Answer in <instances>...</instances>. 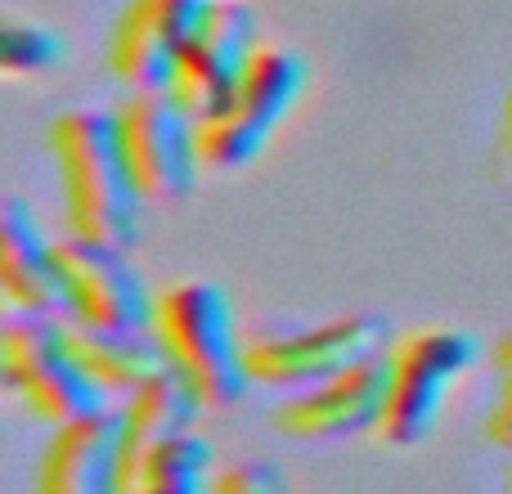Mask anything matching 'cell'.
<instances>
[{
	"label": "cell",
	"mask_w": 512,
	"mask_h": 494,
	"mask_svg": "<svg viewBox=\"0 0 512 494\" xmlns=\"http://www.w3.org/2000/svg\"><path fill=\"white\" fill-rule=\"evenodd\" d=\"M32 494H126V454L117 409L50 432Z\"/></svg>",
	"instance_id": "12"
},
{
	"label": "cell",
	"mask_w": 512,
	"mask_h": 494,
	"mask_svg": "<svg viewBox=\"0 0 512 494\" xmlns=\"http://www.w3.org/2000/svg\"><path fill=\"white\" fill-rule=\"evenodd\" d=\"M382 364H387V400L373 436L391 450H418L436 436L459 382L477 364H486V342L459 324H418L391 337Z\"/></svg>",
	"instance_id": "3"
},
{
	"label": "cell",
	"mask_w": 512,
	"mask_h": 494,
	"mask_svg": "<svg viewBox=\"0 0 512 494\" xmlns=\"http://www.w3.org/2000/svg\"><path fill=\"white\" fill-rule=\"evenodd\" d=\"M391 324L373 310H346V315L319 319V324H297V328H274L248 342V369L256 387L274 391H301L315 382L346 373L355 364H369L387 355L391 346Z\"/></svg>",
	"instance_id": "6"
},
{
	"label": "cell",
	"mask_w": 512,
	"mask_h": 494,
	"mask_svg": "<svg viewBox=\"0 0 512 494\" xmlns=\"http://www.w3.org/2000/svg\"><path fill=\"white\" fill-rule=\"evenodd\" d=\"M382 400H387V364L369 360L355 364L346 373L315 382V387L288 391V396L274 405L270 423L279 436L301 445L315 441H342V436H364L378 432L382 423Z\"/></svg>",
	"instance_id": "11"
},
{
	"label": "cell",
	"mask_w": 512,
	"mask_h": 494,
	"mask_svg": "<svg viewBox=\"0 0 512 494\" xmlns=\"http://www.w3.org/2000/svg\"><path fill=\"white\" fill-rule=\"evenodd\" d=\"M68 36L36 18H5L0 27V72L5 77H50L68 63Z\"/></svg>",
	"instance_id": "17"
},
{
	"label": "cell",
	"mask_w": 512,
	"mask_h": 494,
	"mask_svg": "<svg viewBox=\"0 0 512 494\" xmlns=\"http://www.w3.org/2000/svg\"><path fill=\"white\" fill-rule=\"evenodd\" d=\"M499 158L512 167V90L504 99V113H499Z\"/></svg>",
	"instance_id": "20"
},
{
	"label": "cell",
	"mask_w": 512,
	"mask_h": 494,
	"mask_svg": "<svg viewBox=\"0 0 512 494\" xmlns=\"http://www.w3.org/2000/svg\"><path fill=\"white\" fill-rule=\"evenodd\" d=\"M212 494H292V486L274 459H239L216 472Z\"/></svg>",
	"instance_id": "19"
},
{
	"label": "cell",
	"mask_w": 512,
	"mask_h": 494,
	"mask_svg": "<svg viewBox=\"0 0 512 494\" xmlns=\"http://www.w3.org/2000/svg\"><path fill=\"white\" fill-rule=\"evenodd\" d=\"M310 90V59L297 45L265 41L256 50L252 68L234 86V95L216 108L212 117L198 122L203 135V162L207 171H248L265 158L279 131L292 122Z\"/></svg>",
	"instance_id": "4"
},
{
	"label": "cell",
	"mask_w": 512,
	"mask_h": 494,
	"mask_svg": "<svg viewBox=\"0 0 512 494\" xmlns=\"http://www.w3.org/2000/svg\"><path fill=\"white\" fill-rule=\"evenodd\" d=\"M490 364V400H486V441L512 454V328L486 346Z\"/></svg>",
	"instance_id": "18"
},
{
	"label": "cell",
	"mask_w": 512,
	"mask_h": 494,
	"mask_svg": "<svg viewBox=\"0 0 512 494\" xmlns=\"http://www.w3.org/2000/svg\"><path fill=\"white\" fill-rule=\"evenodd\" d=\"M59 279H63V310L72 315V324L113 328V333L153 328L158 292L149 288L144 270L131 261V247L63 234Z\"/></svg>",
	"instance_id": "8"
},
{
	"label": "cell",
	"mask_w": 512,
	"mask_h": 494,
	"mask_svg": "<svg viewBox=\"0 0 512 494\" xmlns=\"http://www.w3.org/2000/svg\"><path fill=\"white\" fill-rule=\"evenodd\" d=\"M153 337L176 378L194 387L207 409H234L256 387L248 369V337L239 333V310L225 283L180 279L158 292Z\"/></svg>",
	"instance_id": "2"
},
{
	"label": "cell",
	"mask_w": 512,
	"mask_h": 494,
	"mask_svg": "<svg viewBox=\"0 0 512 494\" xmlns=\"http://www.w3.org/2000/svg\"><path fill=\"white\" fill-rule=\"evenodd\" d=\"M207 5L212 0H126L104 50L108 72L126 86V95L171 86L180 54L203 23Z\"/></svg>",
	"instance_id": "10"
},
{
	"label": "cell",
	"mask_w": 512,
	"mask_h": 494,
	"mask_svg": "<svg viewBox=\"0 0 512 494\" xmlns=\"http://www.w3.org/2000/svg\"><path fill=\"white\" fill-rule=\"evenodd\" d=\"M113 113L140 194L149 203H176V198L194 194L198 176L207 171L198 117L185 113L167 90L126 95Z\"/></svg>",
	"instance_id": "7"
},
{
	"label": "cell",
	"mask_w": 512,
	"mask_h": 494,
	"mask_svg": "<svg viewBox=\"0 0 512 494\" xmlns=\"http://www.w3.org/2000/svg\"><path fill=\"white\" fill-rule=\"evenodd\" d=\"M261 45V18L248 0H212L198 32L189 36L185 54H180L167 95L203 122L234 95V86L252 68Z\"/></svg>",
	"instance_id": "9"
},
{
	"label": "cell",
	"mask_w": 512,
	"mask_h": 494,
	"mask_svg": "<svg viewBox=\"0 0 512 494\" xmlns=\"http://www.w3.org/2000/svg\"><path fill=\"white\" fill-rule=\"evenodd\" d=\"M50 153L68 234L113 247H135L149 198L140 194L135 171L126 162L117 113H99V108L63 113L50 126Z\"/></svg>",
	"instance_id": "1"
},
{
	"label": "cell",
	"mask_w": 512,
	"mask_h": 494,
	"mask_svg": "<svg viewBox=\"0 0 512 494\" xmlns=\"http://www.w3.org/2000/svg\"><path fill=\"white\" fill-rule=\"evenodd\" d=\"M68 328L81 364H86V373L99 382V391L108 400H126L153 373L167 369L153 328H144V333H113V328H86V324H68Z\"/></svg>",
	"instance_id": "15"
},
{
	"label": "cell",
	"mask_w": 512,
	"mask_h": 494,
	"mask_svg": "<svg viewBox=\"0 0 512 494\" xmlns=\"http://www.w3.org/2000/svg\"><path fill=\"white\" fill-rule=\"evenodd\" d=\"M0 297L9 315H59V239L41 230L18 194L0 198Z\"/></svg>",
	"instance_id": "13"
},
{
	"label": "cell",
	"mask_w": 512,
	"mask_h": 494,
	"mask_svg": "<svg viewBox=\"0 0 512 494\" xmlns=\"http://www.w3.org/2000/svg\"><path fill=\"white\" fill-rule=\"evenodd\" d=\"M113 409H117V427H122V454L131 463L158 441H167V436L198 432V418H203L207 405L194 396V387L185 378L162 369L144 387H135L126 400H117Z\"/></svg>",
	"instance_id": "14"
},
{
	"label": "cell",
	"mask_w": 512,
	"mask_h": 494,
	"mask_svg": "<svg viewBox=\"0 0 512 494\" xmlns=\"http://www.w3.org/2000/svg\"><path fill=\"white\" fill-rule=\"evenodd\" d=\"M216 472L212 441L180 432L126 463V494H212Z\"/></svg>",
	"instance_id": "16"
},
{
	"label": "cell",
	"mask_w": 512,
	"mask_h": 494,
	"mask_svg": "<svg viewBox=\"0 0 512 494\" xmlns=\"http://www.w3.org/2000/svg\"><path fill=\"white\" fill-rule=\"evenodd\" d=\"M0 378L32 418L50 427L104 414L113 400L86 373L72 328L59 315H9L0 328Z\"/></svg>",
	"instance_id": "5"
},
{
	"label": "cell",
	"mask_w": 512,
	"mask_h": 494,
	"mask_svg": "<svg viewBox=\"0 0 512 494\" xmlns=\"http://www.w3.org/2000/svg\"><path fill=\"white\" fill-rule=\"evenodd\" d=\"M508 494H512V468H508Z\"/></svg>",
	"instance_id": "21"
}]
</instances>
